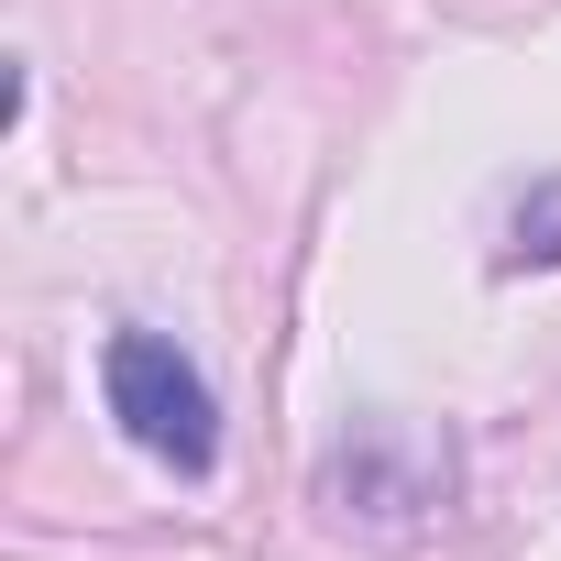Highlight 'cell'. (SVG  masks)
Masks as SVG:
<instances>
[{
    "mask_svg": "<svg viewBox=\"0 0 561 561\" xmlns=\"http://www.w3.org/2000/svg\"><path fill=\"white\" fill-rule=\"evenodd\" d=\"M462 462L440 430H408V419H353L342 451L320 462V506L331 517H364V528H419L430 506H451Z\"/></svg>",
    "mask_w": 561,
    "mask_h": 561,
    "instance_id": "2",
    "label": "cell"
},
{
    "mask_svg": "<svg viewBox=\"0 0 561 561\" xmlns=\"http://www.w3.org/2000/svg\"><path fill=\"white\" fill-rule=\"evenodd\" d=\"M100 397H111L122 440L154 451L165 473L198 484V473L220 462V397H209V375H198L165 331H111V342H100Z\"/></svg>",
    "mask_w": 561,
    "mask_h": 561,
    "instance_id": "1",
    "label": "cell"
},
{
    "mask_svg": "<svg viewBox=\"0 0 561 561\" xmlns=\"http://www.w3.org/2000/svg\"><path fill=\"white\" fill-rule=\"evenodd\" d=\"M539 264H561V176L517 187V209H506V242H495V275H539Z\"/></svg>",
    "mask_w": 561,
    "mask_h": 561,
    "instance_id": "3",
    "label": "cell"
}]
</instances>
